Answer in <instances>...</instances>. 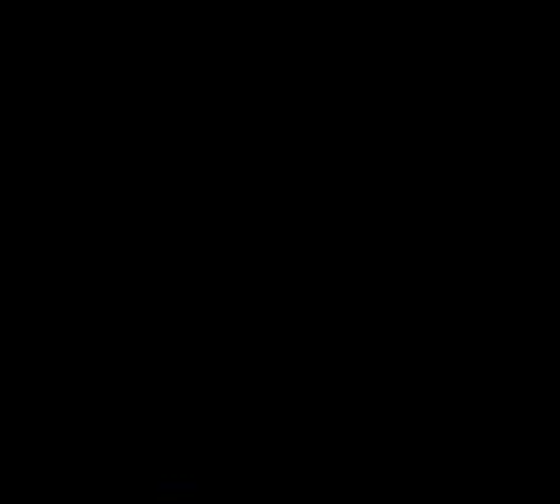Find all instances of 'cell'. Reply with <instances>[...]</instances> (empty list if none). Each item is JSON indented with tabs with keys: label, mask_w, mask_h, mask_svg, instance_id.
Segmentation results:
<instances>
[{
	"label": "cell",
	"mask_w": 560,
	"mask_h": 504,
	"mask_svg": "<svg viewBox=\"0 0 560 504\" xmlns=\"http://www.w3.org/2000/svg\"><path fill=\"white\" fill-rule=\"evenodd\" d=\"M164 504H194V502H184V499H177V502H164Z\"/></svg>",
	"instance_id": "cell-1"
}]
</instances>
